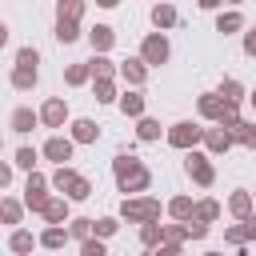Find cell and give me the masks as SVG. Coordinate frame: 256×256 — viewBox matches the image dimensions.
Instances as JSON below:
<instances>
[{"mask_svg": "<svg viewBox=\"0 0 256 256\" xmlns=\"http://www.w3.org/2000/svg\"><path fill=\"white\" fill-rule=\"evenodd\" d=\"M112 172H116V184H120V192H144L148 188V168L136 160V156H128V152H120L116 160H112Z\"/></svg>", "mask_w": 256, "mask_h": 256, "instance_id": "6da1fadb", "label": "cell"}, {"mask_svg": "<svg viewBox=\"0 0 256 256\" xmlns=\"http://www.w3.org/2000/svg\"><path fill=\"white\" fill-rule=\"evenodd\" d=\"M52 184H56V188H60V192H64L68 200H88V196H92V184H88V180H84L80 172H72L68 164H60V168H56Z\"/></svg>", "mask_w": 256, "mask_h": 256, "instance_id": "7a4b0ae2", "label": "cell"}, {"mask_svg": "<svg viewBox=\"0 0 256 256\" xmlns=\"http://www.w3.org/2000/svg\"><path fill=\"white\" fill-rule=\"evenodd\" d=\"M120 216L132 220V224L156 220V216H160V200H148V196H140V200H124V204H120Z\"/></svg>", "mask_w": 256, "mask_h": 256, "instance_id": "3957f363", "label": "cell"}, {"mask_svg": "<svg viewBox=\"0 0 256 256\" xmlns=\"http://www.w3.org/2000/svg\"><path fill=\"white\" fill-rule=\"evenodd\" d=\"M200 140H204V128H196L192 120H180V124L168 128V144H172V148H184V152H188V148H196Z\"/></svg>", "mask_w": 256, "mask_h": 256, "instance_id": "277c9868", "label": "cell"}, {"mask_svg": "<svg viewBox=\"0 0 256 256\" xmlns=\"http://www.w3.org/2000/svg\"><path fill=\"white\" fill-rule=\"evenodd\" d=\"M184 168H188V176L196 180V184H212L216 180V172H212V160L204 156V152H196V148H188V156H184Z\"/></svg>", "mask_w": 256, "mask_h": 256, "instance_id": "5b68a950", "label": "cell"}, {"mask_svg": "<svg viewBox=\"0 0 256 256\" xmlns=\"http://www.w3.org/2000/svg\"><path fill=\"white\" fill-rule=\"evenodd\" d=\"M48 180L40 176V172H28V184H24V208H32V212H44V204H48Z\"/></svg>", "mask_w": 256, "mask_h": 256, "instance_id": "8992f818", "label": "cell"}, {"mask_svg": "<svg viewBox=\"0 0 256 256\" xmlns=\"http://www.w3.org/2000/svg\"><path fill=\"white\" fill-rule=\"evenodd\" d=\"M168 40L160 36V32H152V36H144V44H140V56H144V64H164L168 60Z\"/></svg>", "mask_w": 256, "mask_h": 256, "instance_id": "52a82bcc", "label": "cell"}, {"mask_svg": "<svg viewBox=\"0 0 256 256\" xmlns=\"http://www.w3.org/2000/svg\"><path fill=\"white\" fill-rule=\"evenodd\" d=\"M72 148H76V140H72V136H48L40 152H44L52 164H64V160H72Z\"/></svg>", "mask_w": 256, "mask_h": 256, "instance_id": "ba28073f", "label": "cell"}, {"mask_svg": "<svg viewBox=\"0 0 256 256\" xmlns=\"http://www.w3.org/2000/svg\"><path fill=\"white\" fill-rule=\"evenodd\" d=\"M64 120H68V104H64L60 96H52V100L40 108V124H48V128H64Z\"/></svg>", "mask_w": 256, "mask_h": 256, "instance_id": "9c48e42d", "label": "cell"}, {"mask_svg": "<svg viewBox=\"0 0 256 256\" xmlns=\"http://www.w3.org/2000/svg\"><path fill=\"white\" fill-rule=\"evenodd\" d=\"M196 104H200V116H204V120H220V116H224V108H228L232 100H224L220 92H204Z\"/></svg>", "mask_w": 256, "mask_h": 256, "instance_id": "30bf717a", "label": "cell"}, {"mask_svg": "<svg viewBox=\"0 0 256 256\" xmlns=\"http://www.w3.org/2000/svg\"><path fill=\"white\" fill-rule=\"evenodd\" d=\"M72 140H76V144H96V140H100V124L88 120V116L72 120Z\"/></svg>", "mask_w": 256, "mask_h": 256, "instance_id": "8fae6325", "label": "cell"}, {"mask_svg": "<svg viewBox=\"0 0 256 256\" xmlns=\"http://www.w3.org/2000/svg\"><path fill=\"white\" fill-rule=\"evenodd\" d=\"M120 76H124L132 88H140V84L148 80V64H144V56H136V60H124V64H120Z\"/></svg>", "mask_w": 256, "mask_h": 256, "instance_id": "7c38bea8", "label": "cell"}, {"mask_svg": "<svg viewBox=\"0 0 256 256\" xmlns=\"http://www.w3.org/2000/svg\"><path fill=\"white\" fill-rule=\"evenodd\" d=\"M36 80H40L36 64H20V60H16V72H12V88L28 92V88H36Z\"/></svg>", "mask_w": 256, "mask_h": 256, "instance_id": "4fadbf2b", "label": "cell"}, {"mask_svg": "<svg viewBox=\"0 0 256 256\" xmlns=\"http://www.w3.org/2000/svg\"><path fill=\"white\" fill-rule=\"evenodd\" d=\"M204 144H208V152H228L232 148V132L220 124V128H208L204 132Z\"/></svg>", "mask_w": 256, "mask_h": 256, "instance_id": "5bb4252c", "label": "cell"}, {"mask_svg": "<svg viewBox=\"0 0 256 256\" xmlns=\"http://www.w3.org/2000/svg\"><path fill=\"white\" fill-rule=\"evenodd\" d=\"M36 124H40V112H32V108H16V112H12V132L24 136V132H32Z\"/></svg>", "mask_w": 256, "mask_h": 256, "instance_id": "9a60e30c", "label": "cell"}, {"mask_svg": "<svg viewBox=\"0 0 256 256\" xmlns=\"http://www.w3.org/2000/svg\"><path fill=\"white\" fill-rule=\"evenodd\" d=\"M40 244H44V248H64V244H68V228H64V224L44 228V232H40Z\"/></svg>", "mask_w": 256, "mask_h": 256, "instance_id": "2e32d148", "label": "cell"}, {"mask_svg": "<svg viewBox=\"0 0 256 256\" xmlns=\"http://www.w3.org/2000/svg\"><path fill=\"white\" fill-rule=\"evenodd\" d=\"M88 40H92V48H96V52H108L116 36H112V28H108V24H96V28L88 32Z\"/></svg>", "mask_w": 256, "mask_h": 256, "instance_id": "e0dca14e", "label": "cell"}, {"mask_svg": "<svg viewBox=\"0 0 256 256\" xmlns=\"http://www.w3.org/2000/svg\"><path fill=\"white\" fill-rule=\"evenodd\" d=\"M120 112H124V116H144V96H140L136 88L124 92V96H120Z\"/></svg>", "mask_w": 256, "mask_h": 256, "instance_id": "ac0fdd59", "label": "cell"}, {"mask_svg": "<svg viewBox=\"0 0 256 256\" xmlns=\"http://www.w3.org/2000/svg\"><path fill=\"white\" fill-rule=\"evenodd\" d=\"M152 24L156 28H172L176 24V8L172 4H152Z\"/></svg>", "mask_w": 256, "mask_h": 256, "instance_id": "d6986e66", "label": "cell"}, {"mask_svg": "<svg viewBox=\"0 0 256 256\" xmlns=\"http://www.w3.org/2000/svg\"><path fill=\"white\" fill-rule=\"evenodd\" d=\"M240 28H244V16H240V12H220V20H216V32L232 36V32H240Z\"/></svg>", "mask_w": 256, "mask_h": 256, "instance_id": "ffe728a7", "label": "cell"}, {"mask_svg": "<svg viewBox=\"0 0 256 256\" xmlns=\"http://www.w3.org/2000/svg\"><path fill=\"white\" fill-rule=\"evenodd\" d=\"M92 92H96V100H100V104H112V100H120V96H116V88H112V76H96Z\"/></svg>", "mask_w": 256, "mask_h": 256, "instance_id": "44dd1931", "label": "cell"}, {"mask_svg": "<svg viewBox=\"0 0 256 256\" xmlns=\"http://www.w3.org/2000/svg\"><path fill=\"white\" fill-rule=\"evenodd\" d=\"M168 212H172L176 220H184V224H188V220H192V212H196V204H192L188 196H176V200H168Z\"/></svg>", "mask_w": 256, "mask_h": 256, "instance_id": "7402d4cb", "label": "cell"}, {"mask_svg": "<svg viewBox=\"0 0 256 256\" xmlns=\"http://www.w3.org/2000/svg\"><path fill=\"white\" fill-rule=\"evenodd\" d=\"M36 244H40V240H36L32 232H24V228H16V232H12V240H8V248H12V252H32Z\"/></svg>", "mask_w": 256, "mask_h": 256, "instance_id": "603a6c76", "label": "cell"}, {"mask_svg": "<svg viewBox=\"0 0 256 256\" xmlns=\"http://www.w3.org/2000/svg\"><path fill=\"white\" fill-rule=\"evenodd\" d=\"M88 68H92V80H96V76H116V64H112L104 52H96V56L88 60Z\"/></svg>", "mask_w": 256, "mask_h": 256, "instance_id": "cb8c5ba5", "label": "cell"}, {"mask_svg": "<svg viewBox=\"0 0 256 256\" xmlns=\"http://www.w3.org/2000/svg\"><path fill=\"white\" fill-rule=\"evenodd\" d=\"M136 136L140 140H160V124L152 116H136Z\"/></svg>", "mask_w": 256, "mask_h": 256, "instance_id": "d4e9b609", "label": "cell"}, {"mask_svg": "<svg viewBox=\"0 0 256 256\" xmlns=\"http://www.w3.org/2000/svg\"><path fill=\"white\" fill-rule=\"evenodd\" d=\"M228 208H232V216H252V196L248 192H232V200H228Z\"/></svg>", "mask_w": 256, "mask_h": 256, "instance_id": "484cf974", "label": "cell"}, {"mask_svg": "<svg viewBox=\"0 0 256 256\" xmlns=\"http://www.w3.org/2000/svg\"><path fill=\"white\" fill-rule=\"evenodd\" d=\"M44 216H48V224H64L68 220V200H48L44 204Z\"/></svg>", "mask_w": 256, "mask_h": 256, "instance_id": "4316f807", "label": "cell"}, {"mask_svg": "<svg viewBox=\"0 0 256 256\" xmlns=\"http://www.w3.org/2000/svg\"><path fill=\"white\" fill-rule=\"evenodd\" d=\"M84 12V0H60L56 4V20H80Z\"/></svg>", "mask_w": 256, "mask_h": 256, "instance_id": "83f0119b", "label": "cell"}, {"mask_svg": "<svg viewBox=\"0 0 256 256\" xmlns=\"http://www.w3.org/2000/svg\"><path fill=\"white\" fill-rule=\"evenodd\" d=\"M88 76H92V68H88V60H84V64H68V68H64V80H68L72 88H76V84H84Z\"/></svg>", "mask_w": 256, "mask_h": 256, "instance_id": "f1b7e54d", "label": "cell"}, {"mask_svg": "<svg viewBox=\"0 0 256 256\" xmlns=\"http://www.w3.org/2000/svg\"><path fill=\"white\" fill-rule=\"evenodd\" d=\"M192 216H196V220H204V224H212V220L220 216V204H216V200H200Z\"/></svg>", "mask_w": 256, "mask_h": 256, "instance_id": "f546056e", "label": "cell"}, {"mask_svg": "<svg viewBox=\"0 0 256 256\" xmlns=\"http://www.w3.org/2000/svg\"><path fill=\"white\" fill-rule=\"evenodd\" d=\"M232 136H236L244 148H256V124H244V120H240V124L232 128Z\"/></svg>", "mask_w": 256, "mask_h": 256, "instance_id": "4dcf8cb0", "label": "cell"}, {"mask_svg": "<svg viewBox=\"0 0 256 256\" xmlns=\"http://www.w3.org/2000/svg\"><path fill=\"white\" fill-rule=\"evenodd\" d=\"M80 32H76V20H56V40L60 44H72Z\"/></svg>", "mask_w": 256, "mask_h": 256, "instance_id": "1f68e13d", "label": "cell"}, {"mask_svg": "<svg viewBox=\"0 0 256 256\" xmlns=\"http://www.w3.org/2000/svg\"><path fill=\"white\" fill-rule=\"evenodd\" d=\"M220 96L232 100V104H240V100H244V84H240V80H224V84H220Z\"/></svg>", "mask_w": 256, "mask_h": 256, "instance_id": "d6a6232c", "label": "cell"}, {"mask_svg": "<svg viewBox=\"0 0 256 256\" xmlns=\"http://www.w3.org/2000/svg\"><path fill=\"white\" fill-rule=\"evenodd\" d=\"M36 160H40V152H36V148H28V144L16 152V164H20L24 172H32V168H36Z\"/></svg>", "mask_w": 256, "mask_h": 256, "instance_id": "836d02e7", "label": "cell"}, {"mask_svg": "<svg viewBox=\"0 0 256 256\" xmlns=\"http://www.w3.org/2000/svg\"><path fill=\"white\" fill-rule=\"evenodd\" d=\"M160 236H164V228H160V224H156V220H144V228H140V240H144V244H148V248H152V244H156V240H160Z\"/></svg>", "mask_w": 256, "mask_h": 256, "instance_id": "e575fe53", "label": "cell"}, {"mask_svg": "<svg viewBox=\"0 0 256 256\" xmlns=\"http://www.w3.org/2000/svg\"><path fill=\"white\" fill-rule=\"evenodd\" d=\"M0 220L4 224H20V204L16 200H0Z\"/></svg>", "mask_w": 256, "mask_h": 256, "instance_id": "d590c367", "label": "cell"}, {"mask_svg": "<svg viewBox=\"0 0 256 256\" xmlns=\"http://www.w3.org/2000/svg\"><path fill=\"white\" fill-rule=\"evenodd\" d=\"M92 232H96V228H92V220H84V216L72 220V228H68V236H76V240H88Z\"/></svg>", "mask_w": 256, "mask_h": 256, "instance_id": "8d00e7d4", "label": "cell"}, {"mask_svg": "<svg viewBox=\"0 0 256 256\" xmlns=\"http://www.w3.org/2000/svg\"><path fill=\"white\" fill-rule=\"evenodd\" d=\"M92 228H96V236H112V232H116L120 224H116L112 216H104V220H92Z\"/></svg>", "mask_w": 256, "mask_h": 256, "instance_id": "74e56055", "label": "cell"}, {"mask_svg": "<svg viewBox=\"0 0 256 256\" xmlns=\"http://www.w3.org/2000/svg\"><path fill=\"white\" fill-rule=\"evenodd\" d=\"M80 252L84 256H104V240H92L88 236V240H80Z\"/></svg>", "mask_w": 256, "mask_h": 256, "instance_id": "f35d334b", "label": "cell"}, {"mask_svg": "<svg viewBox=\"0 0 256 256\" xmlns=\"http://www.w3.org/2000/svg\"><path fill=\"white\" fill-rule=\"evenodd\" d=\"M244 52H248V56H256V24L244 32Z\"/></svg>", "mask_w": 256, "mask_h": 256, "instance_id": "ab89813d", "label": "cell"}, {"mask_svg": "<svg viewBox=\"0 0 256 256\" xmlns=\"http://www.w3.org/2000/svg\"><path fill=\"white\" fill-rule=\"evenodd\" d=\"M244 236L256 240V216H244Z\"/></svg>", "mask_w": 256, "mask_h": 256, "instance_id": "60d3db41", "label": "cell"}, {"mask_svg": "<svg viewBox=\"0 0 256 256\" xmlns=\"http://www.w3.org/2000/svg\"><path fill=\"white\" fill-rule=\"evenodd\" d=\"M8 180H12V168H8V164H0V188H4Z\"/></svg>", "mask_w": 256, "mask_h": 256, "instance_id": "b9f144b4", "label": "cell"}, {"mask_svg": "<svg viewBox=\"0 0 256 256\" xmlns=\"http://www.w3.org/2000/svg\"><path fill=\"white\" fill-rule=\"evenodd\" d=\"M224 0H200V8H220Z\"/></svg>", "mask_w": 256, "mask_h": 256, "instance_id": "7bdbcfd3", "label": "cell"}, {"mask_svg": "<svg viewBox=\"0 0 256 256\" xmlns=\"http://www.w3.org/2000/svg\"><path fill=\"white\" fill-rule=\"evenodd\" d=\"M8 44V24H0V48Z\"/></svg>", "mask_w": 256, "mask_h": 256, "instance_id": "ee69618b", "label": "cell"}, {"mask_svg": "<svg viewBox=\"0 0 256 256\" xmlns=\"http://www.w3.org/2000/svg\"><path fill=\"white\" fill-rule=\"evenodd\" d=\"M96 4H104V8H112V4H120V0H96Z\"/></svg>", "mask_w": 256, "mask_h": 256, "instance_id": "f6af8a7d", "label": "cell"}, {"mask_svg": "<svg viewBox=\"0 0 256 256\" xmlns=\"http://www.w3.org/2000/svg\"><path fill=\"white\" fill-rule=\"evenodd\" d=\"M248 100H252V108H256V92H252V96H248Z\"/></svg>", "mask_w": 256, "mask_h": 256, "instance_id": "bcb514c9", "label": "cell"}, {"mask_svg": "<svg viewBox=\"0 0 256 256\" xmlns=\"http://www.w3.org/2000/svg\"><path fill=\"white\" fill-rule=\"evenodd\" d=\"M232 4H240V0H232Z\"/></svg>", "mask_w": 256, "mask_h": 256, "instance_id": "7dc6e473", "label": "cell"}]
</instances>
